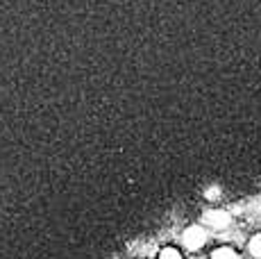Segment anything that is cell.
I'll use <instances>...</instances> for the list:
<instances>
[{
	"label": "cell",
	"instance_id": "2",
	"mask_svg": "<svg viewBox=\"0 0 261 259\" xmlns=\"http://www.w3.org/2000/svg\"><path fill=\"white\" fill-rule=\"evenodd\" d=\"M204 221L214 227H225L229 223V216L225 212H220V209H214V212H209L207 216H204Z\"/></svg>",
	"mask_w": 261,
	"mask_h": 259
},
{
	"label": "cell",
	"instance_id": "3",
	"mask_svg": "<svg viewBox=\"0 0 261 259\" xmlns=\"http://www.w3.org/2000/svg\"><path fill=\"white\" fill-rule=\"evenodd\" d=\"M212 259H239V252L232 250V248L223 246V248H216L212 252Z\"/></svg>",
	"mask_w": 261,
	"mask_h": 259
},
{
	"label": "cell",
	"instance_id": "4",
	"mask_svg": "<svg viewBox=\"0 0 261 259\" xmlns=\"http://www.w3.org/2000/svg\"><path fill=\"white\" fill-rule=\"evenodd\" d=\"M248 248H250V255L257 257V259H261V234H254V237L250 239Z\"/></svg>",
	"mask_w": 261,
	"mask_h": 259
},
{
	"label": "cell",
	"instance_id": "6",
	"mask_svg": "<svg viewBox=\"0 0 261 259\" xmlns=\"http://www.w3.org/2000/svg\"><path fill=\"white\" fill-rule=\"evenodd\" d=\"M220 196V189L218 187H212V189H207V198L212 200V198H218Z\"/></svg>",
	"mask_w": 261,
	"mask_h": 259
},
{
	"label": "cell",
	"instance_id": "5",
	"mask_svg": "<svg viewBox=\"0 0 261 259\" xmlns=\"http://www.w3.org/2000/svg\"><path fill=\"white\" fill-rule=\"evenodd\" d=\"M159 259H182V252H179L177 248H164V250L159 252Z\"/></svg>",
	"mask_w": 261,
	"mask_h": 259
},
{
	"label": "cell",
	"instance_id": "1",
	"mask_svg": "<svg viewBox=\"0 0 261 259\" xmlns=\"http://www.w3.org/2000/svg\"><path fill=\"white\" fill-rule=\"evenodd\" d=\"M204 243H207V232H204V227L193 225L184 232V246H187L189 250H198V248H202Z\"/></svg>",
	"mask_w": 261,
	"mask_h": 259
}]
</instances>
